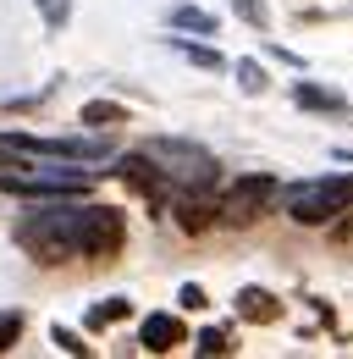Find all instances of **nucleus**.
<instances>
[{"mask_svg": "<svg viewBox=\"0 0 353 359\" xmlns=\"http://www.w3.org/2000/svg\"><path fill=\"white\" fill-rule=\"evenodd\" d=\"M78 205L83 194H61V199H28V210L17 216L11 238L34 266H61L78 260Z\"/></svg>", "mask_w": 353, "mask_h": 359, "instance_id": "nucleus-1", "label": "nucleus"}, {"mask_svg": "<svg viewBox=\"0 0 353 359\" xmlns=\"http://www.w3.org/2000/svg\"><path fill=\"white\" fill-rule=\"evenodd\" d=\"M276 210L298 226H326L342 210H353V172H326V177H304L287 182L276 194Z\"/></svg>", "mask_w": 353, "mask_h": 359, "instance_id": "nucleus-2", "label": "nucleus"}, {"mask_svg": "<svg viewBox=\"0 0 353 359\" xmlns=\"http://www.w3.org/2000/svg\"><path fill=\"white\" fill-rule=\"evenodd\" d=\"M138 149L160 166V177L172 182V188H216V177H221L216 149H205V144H193V138L155 133V138H144Z\"/></svg>", "mask_w": 353, "mask_h": 359, "instance_id": "nucleus-3", "label": "nucleus"}, {"mask_svg": "<svg viewBox=\"0 0 353 359\" xmlns=\"http://www.w3.org/2000/svg\"><path fill=\"white\" fill-rule=\"evenodd\" d=\"M127 249V216L116 205L88 199L78 205V260H116Z\"/></svg>", "mask_w": 353, "mask_h": 359, "instance_id": "nucleus-4", "label": "nucleus"}, {"mask_svg": "<svg viewBox=\"0 0 353 359\" xmlns=\"http://www.w3.org/2000/svg\"><path fill=\"white\" fill-rule=\"evenodd\" d=\"M276 194H282V177L276 172H243L221 194V226H254L260 216L276 210Z\"/></svg>", "mask_w": 353, "mask_h": 359, "instance_id": "nucleus-5", "label": "nucleus"}, {"mask_svg": "<svg viewBox=\"0 0 353 359\" xmlns=\"http://www.w3.org/2000/svg\"><path fill=\"white\" fill-rule=\"evenodd\" d=\"M111 177L122 182V188H132L144 205H149V216H166V205H172V182L160 177V166L144 155V149H127V155H111Z\"/></svg>", "mask_w": 353, "mask_h": 359, "instance_id": "nucleus-6", "label": "nucleus"}, {"mask_svg": "<svg viewBox=\"0 0 353 359\" xmlns=\"http://www.w3.org/2000/svg\"><path fill=\"white\" fill-rule=\"evenodd\" d=\"M166 210H172V222L182 226L188 238H205L210 226H221V199L210 188H176Z\"/></svg>", "mask_w": 353, "mask_h": 359, "instance_id": "nucleus-7", "label": "nucleus"}, {"mask_svg": "<svg viewBox=\"0 0 353 359\" xmlns=\"http://www.w3.org/2000/svg\"><path fill=\"white\" fill-rule=\"evenodd\" d=\"M182 343H188V326H182L176 310H149L138 320V348H144V354H172Z\"/></svg>", "mask_w": 353, "mask_h": 359, "instance_id": "nucleus-8", "label": "nucleus"}, {"mask_svg": "<svg viewBox=\"0 0 353 359\" xmlns=\"http://www.w3.org/2000/svg\"><path fill=\"white\" fill-rule=\"evenodd\" d=\"M282 310H287V299H276V293L260 287V282H243V287L232 293V315H237L243 326H276Z\"/></svg>", "mask_w": 353, "mask_h": 359, "instance_id": "nucleus-9", "label": "nucleus"}, {"mask_svg": "<svg viewBox=\"0 0 353 359\" xmlns=\"http://www.w3.org/2000/svg\"><path fill=\"white\" fill-rule=\"evenodd\" d=\"M293 105L309 111V116H348V94L342 89H326V83H314V78H298L293 83Z\"/></svg>", "mask_w": 353, "mask_h": 359, "instance_id": "nucleus-10", "label": "nucleus"}, {"mask_svg": "<svg viewBox=\"0 0 353 359\" xmlns=\"http://www.w3.org/2000/svg\"><path fill=\"white\" fill-rule=\"evenodd\" d=\"M166 28H172V34H193V39H216L221 34L216 11H205V6H193V0H182V6L166 11Z\"/></svg>", "mask_w": 353, "mask_h": 359, "instance_id": "nucleus-11", "label": "nucleus"}, {"mask_svg": "<svg viewBox=\"0 0 353 359\" xmlns=\"http://www.w3.org/2000/svg\"><path fill=\"white\" fill-rule=\"evenodd\" d=\"M78 122H83L88 133H116V128L127 122V105H122V100H83Z\"/></svg>", "mask_w": 353, "mask_h": 359, "instance_id": "nucleus-12", "label": "nucleus"}, {"mask_svg": "<svg viewBox=\"0 0 353 359\" xmlns=\"http://www.w3.org/2000/svg\"><path fill=\"white\" fill-rule=\"evenodd\" d=\"M166 45H172L176 55H182V61H193L199 72H226V55H221V50L210 45V39H188V34H172Z\"/></svg>", "mask_w": 353, "mask_h": 359, "instance_id": "nucleus-13", "label": "nucleus"}, {"mask_svg": "<svg viewBox=\"0 0 353 359\" xmlns=\"http://www.w3.org/2000/svg\"><path fill=\"white\" fill-rule=\"evenodd\" d=\"M127 315H132V299H122V293H116V299H99V304H88L83 326H88V332H111V326H122Z\"/></svg>", "mask_w": 353, "mask_h": 359, "instance_id": "nucleus-14", "label": "nucleus"}, {"mask_svg": "<svg viewBox=\"0 0 353 359\" xmlns=\"http://www.w3.org/2000/svg\"><path fill=\"white\" fill-rule=\"evenodd\" d=\"M226 67L237 72V89H243V94H265V89H270V78H265V67L254 61V55H237V61H226Z\"/></svg>", "mask_w": 353, "mask_h": 359, "instance_id": "nucleus-15", "label": "nucleus"}, {"mask_svg": "<svg viewBox=\"0 0 353 359\" xmlns=\"http://www.w3.org/2000/svg\"><path fill=\"white\" fill-rule=\"evenodd\" d=\"M237 343H232V332L226 326H205V332H193V354H210V359H221V354H232Z\"/></svg>", "mask_w": 353, "mask_h": 359, "instance_id": "nucleus-16", "label": "nucleus"}, {"mask_svg": "<svg viewBox=\"0 0 353 359\" xmlns=\"http://www.w3.org/2000/svg\"><path fill=\"white\" fill-rule=\"evenodd\" d=\"M50 343H55L61 354H72V359H88V354H94V348L83 343V332H72V326H61V320L50 326Z\"/></svg>", "mask_w": 353, "mask_h": 359, "instance_id": "nucleus-17", "label": "nucleus"}, {"mask_svg": "<svg viewBox=\"0 0 353 359\" xmlns=\"http://www.w3.org/2000/svg\"><path fill=\"white\" fill-rule=\"evenodd\" d=\"M226 6H232V17H243V22H249V28H270V6H265V0H226Z\"/></svg>", "mask_w": 353, "mask_h": 359, "instance_id": "nucleus-18", "label": "nucleus"}, {"mask_svg": "<svg viewBox=\"0 0 353 359\" xmlns=\"http://www.w3.org/2000/svg\"><path fill=\"white\" fill-rule=\"evenodd\" d=\"M17 337H22V310H0V354L17 348Z\"/></svg>", "mask_w": 353, "mask_h": 359, "instance_id": "nucleus-19", "label": "nucleus"}, {"mask_svg": "<svg viewBox=\"0 0 353 359\" xmlns=\"http://www.w3.org/2000/svg\"><path fill=\"white\" fill-rule=\"evenodd\" d=\"M176 304H182V310H205V304H210V293H205L199 282H182V287H176Z\"/></svg>", "mask_w": 353, "mask_h": 359, "instance_id": "nucleus-20", "label": "nucleus"}, {"mask_svg": "<svg viewBox=\"0 0 353 359\" xmlns=\"http://www.w3.org/2000/svg\"><path fill=\"white\" fill-rule=\"evenodd\" d=\"M39 11H44V22H50L55 34H61V28H67V17H72V6H67V0H39Z\"/></svg>", "mask_w": 353, "mask_h": 359, "instance_id": "nucleus-21", "label": "nucleus"}, {"mask_svg": "<svg viewBox=\"0 0 353 359\" xmlns=\"http://www.w3.org/2000/svg\"><path fill=\"white\" fill-rule=\"evenodd\" d=\"M265 55H270V61H282V67H293V72H304V55H298V50H287V45H276V39H265Z\"/></svg>", "mask_w": 353, "mask_h": 359, "instance_id": "nucleus-22", "label": "nucleus"}, {"mask_svg": "<svg viewBox=\"0 0 353 359\" xmlns=\"http://www.w3.org/2000/svg\"><path fill=\"white\" fill-rule=\"evenodd\" d=\"M34 161H22V155H11V149H0V172H28Z\"/></svg>", "mask_w": 353, "mask_h": 359, "instance_id": "nucleus-23", "label": "nucleus"}, {"mask_svg": "<svg viewBox=\"0 0 353 359\" xmlns=\"http://www.w3.org/2000/svg\"><path fill=\"white\" fill-rule=\"evenodd\" d=\"M337 161H348V166H353V149H337Z\"/></svg>", "mask_w": 353, "mask_h": 359, "instance_id": "nucleus-24", "label": "nucleus"}]
</instances>
